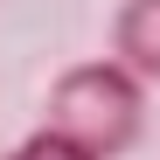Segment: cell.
<instances>
[{
  "mask_svg": "<svg viewBox=\"0 0 160 160\" xmlns=\"http://www.w3.org/2000/svg\"><path fill=\"white\" fill-rule=\"evenodd\" d=\"M112 56L125 70H139L146 84L160 77V0H118V14H112Z\"/></svg>",
  "mask_w": 160,
  "mask_h": 160,
  "instance_id": "2",
  "label": "cell"
},
{
  "mask_svg": "<svg viewBox=\"0 0 160 160\" xmlns=\"http://www.w3.org/2000/svg\"><path fill=\"white\" fill-rule=\"evenodd\" d=\"M49 125H63L70 139H84L104 160H125L146 132V77L125 70L118 56H98V63H70L56 84H49L42 104Z\"/></svg>",
  "mask_w": 160,
  "mask_h": 160,
  "instance_id": "1",
  "label": "cell"
},
{
  "mask_svg": "<svg viewBox=\"0 0 160 160\" xmlns=\"http://www.w3.org/2000/svg\"><path fill=\"white\" fill-rule=\"evenodd\" d=\"M7 160H104V153H91L84 139H70L63 125H49V118H42V125H35V132H28V139H21Z\"/></svg>",
  "mask_w": 160,
  "mask_h": 160,
  "instance_id": "3",
  "label": "cell"
}]
</instances>
